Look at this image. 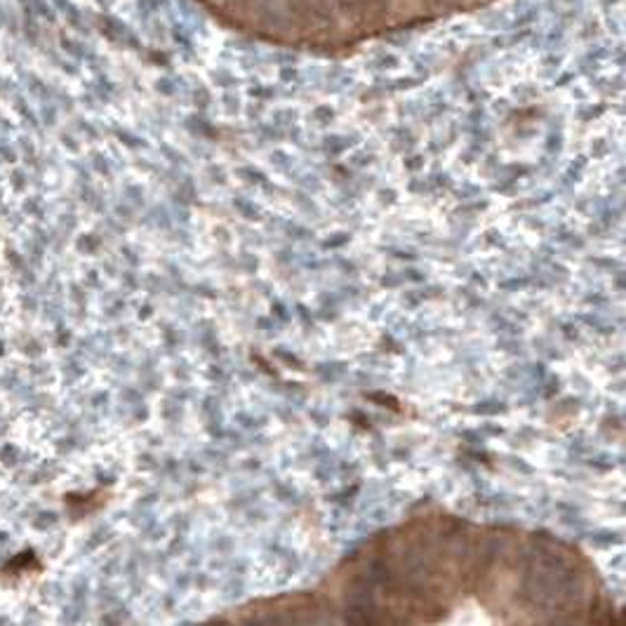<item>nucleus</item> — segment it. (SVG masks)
I'll return each instance as SVG.
<instances>
[]
</instances>
